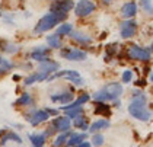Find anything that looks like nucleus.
Wrapping results in <instances>:
<instances>
[{"label":"nucleus","instance_id":"1","mask_svg":"<svg viewBox=\"0 0 153 147\" xmlns=\"http://www.w3.org/2000/svg\"><path fill=\"white\" fill-rule=\"evenodd\" d=\"M128 112L139 121H149L150 120V111L146 106V96L140 91H134L133 101L128 105Z\"/></svg>","mask_w":153,"mask_h":147},{"label":"nucleus","instance_id":"2","mask_svg":"<svg viewBox=\"0 0 153 147\" xmlns=\"http://www.w3.org/2000/svg\"><path fill=\"white\" fill-rule=\"evenodd\" d=\"M67 18L66 13H54V12H50L47 15H44L38 23L36 26L34 28V32L35 34H41V32H45V31H50L51 28H54L57 23H60L61 21H64Z\"/></svg>","mask_w":153,"mask_h":147},{"label":"nucleus","instance_id":"3","mask_svg":"<svg viewBox=\"0 0 153 147\" xmlns=\"http://www.w3.org/2000/svg\"><path fill=\"white\" fill-rule=\"evenodd\" d=\"M56 77H69L70 82H73L74 85H77V86H80L83 85V79L80 77V74L77 73V71H74V70H63V71H56L53 76H48V82L53 79H56Z\"/></svg>","mask_w":153,"mask_h":147},{"label":"nucleus","instance_id":"4","mask_svg":"<svg viewBox=\"0 0 153 147\" xmlns=\"http://www.w3.org/2000/svg\"><path fill=\"white\" fill-rule=\"evenodd\" d=\"M95 9H96V4H95L94 1H91V0H80L74 6V13H76V16L83 18V16L91 15Z\"/></svg>","mask_w":153,"mask_h":147},{"label":"nucleus","instance_id":"5","mask_svg":"<svg viewBox=\"0 0 153 147\" xmlns=\"http://www.w3.org/2000/svg\"><path fill=\"white\" fill-rule=\"evenodd\" d=\"M74 7V1L73 0H54L50 6V10L54 13H66L70 12Z\"/></svg>","mask_w":153,"mask_h":147},{"label":"nucleus","instance_id":"6","mask_svg":"<svg viewBox=\"0 0 153 147\" xmlns=\"http://www.w3.org/2000/svg\"><path fill=\"white\" fill-rule=\"evenodd\" d=\"M128 57L133 58V60L149 61L150 60V51L147 48H141L139 45H131L128 48Z\"/></svg>","mask_w":153,"mask_h":147},{"label":"nucleus","instance_id":"7","mask_svg":"<svg viewBox=\"0 0 153 147\" xmlns=\"http://www.w3.org/2000/svg\"><path fill=\"white\" fill-rule=\"evenodd\" d=\"M137 32V22L136 21H126V22L121 23V26H120V34L123 38H131V36H134Z\"/></svg>","mask_w":153,"mask_h":147},{"label":"nucleus","instance_id":"8","mask_svg":"<svg viewBox=\"0 0 153 147\" xmlns=\"http://www.w3.org/2000/svg\"><path fill=\"white\" fill-rule=\"evenodd\" d=\"M61 56L70 61H82L86 58V53L76 50V48H63L61 50Z\"/></svg>","mask_w":153,"mask_h":147},{"label":"nucleus","instance_id":"9","mask_svg":"<svg viewBox=\"0 0 153 147\" xmlns=\"http://www.w3.org/2000/svg\"><path fill=\"white\" fill-rule=\"evenodd\" d=\"M51 127L56 130V131H60V133H67L69 130H70V120L67 118V117H57V118H54L53 120V122H51Z\"/></svg>","mask_w":153,"mask_h":147},{"label":"nucleus","instance_id":"10","mask_svg":"<svg viewBox=\"0 0 153 147\" xmlns=\"http://www.w3.org/2000/svg\"><path fill=\"white\" fill-rule=\"evenodd\" d=\"M48 118H50V115L47 114V111H44V109H39V111H34L32 114H29L28 117H26V120L31 122V125H38L41 124V122H44V121H47Z\"/></svg>","mask_w":153,"mask_h":147},{"label":"nucleus","instance_id":"11","mask_svg":"<svg viewBox=\"0 0 153 147\" xmlns=\"http://www.w3.org/2000/svg\"><path fill=\"white\" fill-rule=\"evenodd\" d=\"M48 54H50V48H48V47L39 45V47H36L35 50H32V53H31V58H32V60H35V61L42 63V61L50 60Z\"/></svg>","mask_w":153,"mask_h":147},{"label":"nucleus","instance_id":"12","mask_svg":"<svg viewBox=\"0 0 153 147\" xmlns=\"http://www.w3.org/2000/svg\"><path fill=\"white\" fill-rule=\"evenodd\" d=\"M102 91L106 92V93H108V96H109L112 101H115L118 96L123 93V86H121L120 83H109V85H106Z\"/></svg>","mask_w":153,"mask_h":147},{"label":"nucleus","instance_id":"13","mask_svg":"<svg viewBox=\"0 0 153 147\" xmlns=\"http://www.w3.org/2000/svg\"><path fill=\"white\" fill-rule=\"evenodd\" d=\"M39 71L41 73H47L50 76V73H56L57 70L60 68V64L57 61H53V60H47V61H42L39 63Z\"/></svg>","mask_w":153,"mask_h":147},{"label":"nucleus","instance_id":"14","mask_svg":"<svg viewBox=\"0 0 153 147\" xmlns=\"http://www.w3.org/2000/svg\"><path fill=\"white\" fill-rule=\"evenodd\" d=\"M51 101L59 102V103H70L73 102V92H60V93H54L51 95Z\"/></svg>","mask_w":153,"mask_h":147},{"label":"nucleus","instance_id":"15","mask_svg":"<svg viewBox=\"0 0 153 147\" xmlns=\"http://www.w3.org/2000/svg\"><path fill=\"white\" fill-rule=\"evenodd\" d=\"M136 13H137V4H136L134 1H128V3H126V4L121 7V16H123V18L131 19Z\"/></svg>","mask_w":153,"mask_h":147},{"label":"nucleus","instance_id":"16","mask_svg":"<svg viewBox=\"0 0 153 147\" xmlns=\"http://www.w3.org/2000/svg\"><path fill=\"white\" fill-rule=\"evenodd\" d=\"M88 138V134L86 133H79V134H71L70 137H69V140H67V146L69 147H74V146H77V144H80V143H83L85 140Z\"/></svg>","mask_w":153,"mask_h":147},{"label":"nucleus","instance_id":"17","mask_svg":"<svg viewBox=\"0 0 153 147\" xmlns=\"http://www.w3.org/2000/svg\"><path fill=\"white\" fill-rule=\"evenodd\" d=\"M48 79V74L47 73H41V71H36L34 74H31L29 77L25 79V85L29 86V85H34L35 82H42V80H47Z\"/></svg>","mask_w":153,"mask_h":147},{"label":"nucleus","instance_id":"18","mask_svg":"<svg viewBox=\"0 0 153 147\" xmlns=\"http://www.w3.org/2000/svg\"><path fill=\"white\" fill-rule=\"evenodd\" d=\"M91 99V96L89 95H82L77 101H74V102H70L69 105H66V106H61V109L63 111H69V109H73V108H77V106H82L83 103H86V102Z\"/></svg>","mask_w":153,"mask_h":147},{"label":"nucleus","instance_id":"19","mask_svg":"<svg viewBox=\"0 0 153 147\" xmlns=\"http://www.w3.org/2000/svg\"><path fill=\"white\" fill-rule=\"evenodd\" d=\"M106 128H109V121L108 120H98V121H95L94 124L91 125L88 130L91 131V133H96V131H101V130H106Z\"/></svg>","mask_w":153,"mask_h":147},{"label":"nucleus","instance_id":"20","mask_svg":"<svg viewBox=\"0 0 153 147\" xmlns=\"http://www.w3.org/2000/svg\"><path fill=\"white\" fill-rule=\"evenodd\" d=\"M7 141H15V143H18V144H22V138L18 136V134H15V133H4V136H1V138H0L1 146L6 144Z\"/></svg>","mask_w":153,"mask_h":147},{"label":"nucleus","instance_id":"21","mask_svg":"<svg viewBox=\"0 0 153 147\" xmlns=\"http://www.w3.org/2000/svg\"><path fill=\"white\" fill-rule=\"evenodd\" d=\"M45 138L47 137L44 136V133L42 134H31L29 136V140H31V143H32L34 147H42L44 143H45Z\"/></svg>","mask_w":153,"mask_h":147},{"label":"nucleus","instance_id":"22","mask_svg":"<svg viewBox=\"0 0 153 147\" xmlns=\"http://www.w3.org/2000/svg\"><path fill=\"white\" fill-rule=\"evenodd\" d=\"M73 125H74L76 128H80V130H83V131H86V130L89 128V125H88V120H86L83 115L76 117V118L73 120Z\"/></svg>","mask_w":153,"mask_h":147},{"label":"nucleus","instance_id":"23","mask_svg":"<svg viewBox=\"0 0 153 147\" xmlns=\"http://www.w3.org/2000/svg\"><path fill=\"white\" fill-rule=\"evenodd\" d=\"M47 42L51 48H61V39H60V35H57V34L48 35Z\"/></svg>","mask_w":153,"mask_h":147},{"label":"nucleus","instance_id":"24","mask_svg":"<svg viewBox=\"0 0 153 147\" xmlns=\"http://www.w3.org/2000/svg\"><path fill=\"white\" fill-rule=\"evenodd\" d=\"M70 36L73 38V39H76V41H79V42H82V44H91V36H88V35L82 34V32H71Z\"/></svg>","mask_w":153,"mask_h":147},{"label":"nucleus","instance_id":"25","mask_svg":"<svg viewBox=\"0 0 153 147\" xmlns=\"http://www.w3.org/2000/svg\"><path fill=\"white\" fill-rule=\"evenodd\" d=\"M67 140H69V131H67V133H61L60 136L56 137V140H54L53 146H54V147H61V146H64V144L67 143Z\"/></svg>","mask_w":153,"mask_h":147},{"label":"nucleus","instance_id":"26","mask_svg":"<svg viewBox=\"0 0 153 147\" xmlns=\"http://www.w3.org/2000/svg\"><path fill=\"white\" fill-rule=\"evenodd\" d=\"M95 114L99 115H109V105H105L104 102H98L95 106Z\"/></svg>","mask_w":153,"mask_h":147},{"label":"nucleus","instance_id":"27","mask_svg":"<svg viewBox=\"0 0 153 147\" xmlns=\"http://www.w3.org/2000/svg\"><path fill=\"white\" fill-rule=\"evenodd\" d=\"M73 32V25L71 23H61L57 29V35H70Z\"/></svg>","mask_w":153,"mask_h":147},{"label":"nucleus","instance_id":"28","mask_svg":"<svg viewBox=\"0 0 153 147\" xmlns=\"http://www.w3.org/2000/svg\"><path fill=\"white\" fill-rule=\"evenodd\" d=\"M31 102H32L31 95H29V93H24L18 101L15 102V105H18V106H25V105H31Z\"/></svg>","mask_w":153,"mask_h":147},{"label":"nucleus","instance_id":"29","mask_svg":"<svg viewBox=\"0 0 153 147\" xmlns=\"http://www.w3.org/2000/svg\"><path fill=\"white\" fill-rule=\"evenodd\" d=\"M82 114H83V108L82 106H77V108H73V109L66 111V117H67L69 120H74L76 117H79V115H82Z\"/></svg>","mask_w":153,"mask_h":147},{"label":"nucleus","instance_id":"30","mask_svg":"<svg viewBox=\"0 0 153 147\" xmlns=\"http://www.w3.org/2000/svg\"><path fill=\"white\" fill-rule=\"evenodd\" d=\"M94 99L96 102H108V101H112L109 96H108V93L104 91H99V92H96L94 95Z\"/></svg>","mask_w":153,"mask_h":147},{"label":"nucleus","instance_id":"31","mask_svg":"<svg viewBox=\"0 0 153 147\" xmlns=\"http://www.w3.org/2000/svg\"><path fill=\"white\" fill-rule=\"evenodd\" d=\"M12 67H13V64L9 61V60L0 57V73H6V71H9Z\"/></svg>","mask_w":153,"mask_h":147},{"label":"nucleus","instance_id":"32","mask_svg":"<svg viewBox=\"0 0 153 147\" xmlns=\"http://www.w3.org/2000/svg\"><path fill=\"white\" fill-rule=\"evenodd\" d=\"M0 48H1L4 53H9V54H13V53L19 51V47H18V45H13V44H9V42H3Z\"/></svg>","mask_w":153,"mask_h":147},{"label":"nucleus","instance_id":"33","mask_svg":"<svg viewBox=\"0 0 153 147\" xmlns=\"http://www.w3.org/2000/svg\"><path fill=\"white\" fill-rule=\"evenodd\" d=\"M141 7H143V10L147 12L149 15H153V3L152 0H141L140 1Z\"/></svg>","mask_w":153,"mask_h":147},{"label":"nucleus","instance_id":"34","mask_svg":"<svg viewBox=\"0 0 153 147\" xmlns=\"http://www.w3.org/2000/svg\"><path fill=\"white\" fill-rule=\"evenodd\" d=\"M92 143H94V146H96V147L102 146V144H104V136H102V134H94Z\"/></svg>","mask_w":153,"mask_h":147},{"label":"nucleus","instance_id":"35","mask_svg":"<svg viewBox=\"0 0 153 147\" xmlns=\"http://www.w3.org/2000/svg\"><path fill=\"white\" fill-rule=\"evenodd\" d=\"M133 79V71L131 70H126L124 73H123V82L124 83H130Z\"/></svg>","mask_w":153,"mask_h":147},{"label":"nucleus","instance_id":"36","mask_svg":"<svg viewBox=\"0 0 153 147\" xmlns=\"http://www.w3.org/2000/svg\"><path fill=\"white\" fill-rule=\"evenodd\" d=\"M45 111H47L48 115H57L59 114V109H53V108H47Z\"/></svg>","mask_w":153,"mask_h":147},{"label":"nucleus","instance_id":"37","mask_svg":"<svg viewBox=\"0 0 153 147\" xmlns=\"http://www.w3.org/2000/svg\"><path fill=\"white\" fill-rule=\"evenodd\" d=\"M74 147H91V143L83 141V143H80V144H77V146H74Z\"/></svg>","mask_w":153,"mask_h":147},{"label":"nucleus","instance_id":"38","mask_svg":"<svg viewBox=\"0 0 153 147\" xmlns=\"http://www.w3.org/2000/svg\"><path fill=\"white\" fill-rule=\"evenodd\" d=\"M137 85H139V86H141V85L144 86V85H146V82H144V80H139V82H137Z\"/></svg>","mask_w":153,"mask_h":147},{"label":"nucleus","instance_id":"39","mask_svg":"<svg viewBox=\"0 0 153 147\" xmlns=\"http://www.w3.org/2000/svg\"><path fill=\"white\" fill-rule=\"evenodd\" d=\"M4 133H6V130H4V128H1V130H0V137L4 136Z\"/></svg>","mask_w":153,"mask_h":147},{"label":"nucleus","instance_id":"40","mask_svg":"<svg viewBox=\"0 0 153 147\" xmlns=\"http://www.w3.org/2000/svg\"><path fill=\"white\" fill-rule=\"evenodd\" d=\"M111 1H112V0H104V3H105V4H108V3H111Z\"/></svg>","mask_w":153,"mask_h":147},{"label":"nucleus","instance_id":"41","mask_svg":"<svg viewBox=\"0 0 153 147\" xmlns=\"http://www.w3.org/2000/svg\"><path fill=\"white\" fill-rule=\"evenodd\" d=\"M149 51H153V42H152V45H150V50Z\"/></svg>","mask_w":153,"mask_h":147},{"label":"nucleus","instance_id":"42","mask_svg":"<svg viewBox=\"0 0 153 147\" xmlns=\"http://www.w3.org/2000/svg\"><path fill=\"white\" fill-rule=\"evenodd\" d=\"M150 80H152V82H153V74H150Z\"/></svg>","mask_w":153,"mask_h":147}]
</instances>
